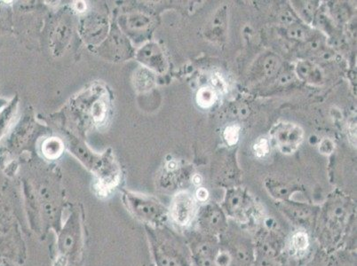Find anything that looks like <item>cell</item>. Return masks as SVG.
Wrapping results in <instances>:
<instances>
[{
  "mask_svg": "<svg viewBox=\"0 0 357 266\" xmlns=\"http://www.w3.org/2000/svg\"><path fill=\"white\" fill-rule=\"evenodd\" d=\"M273 136L283 154H290L300 146L303 140V131L294 124L283 123L277 125Z\"/></svg>",
  "mask_w": 357,
  "mask_h": 266,
  "instance_id": "obj_1",
  "label": "cell"
},
{
  "mask_svg": "<svg viewBox=\"0 0 357 266\" xmlns=\"http://www.w3.org/2000/svg\"><path fill=\"white\" fill-rule=\"evenodd\" d=\"M171 212L177 224L188 225L193 219L196 212V204L193 197L188 192H180L173 201Z\"/></svg>",
  "mask_w": 357,
  "mask_h": 266,
  "instance_id": "obj_2",
  "label": "cell"
},
{
  "mask_svg": "<svg viewBox=\"0 0 357 266\" xmlns=\"http://www.w3.org/2000/svg\"><path fill=\"white\" fill-rule=\"evenodd\" d=\"M217 100V94L210 87H202L198 91L197 102L203 109H209Z\"/></svg>",
  "mask_w": 357,
  "mask_h": 266,
  "instance_id": "obj_3",
  "label": "cell"
},
{
  "mask_svg": "<svg viewBox=\"0 0 357 266\" xmlns=\"http://www.w3.org/2000/svg\"><path fill=\"white\" fill-rule=\"evenodd\" d=\"M63 144L56 137L45 140L42 151L47 158L54 159L59 157L63 152Z\"/></svg>",
  "mask_w": 357,
  "mask_h": 266,
  "instance_id": "obj_4",
  "label": "cell"
},
{
  "mask_svg": "<svg viewBox=\"0 0 357 266\" xmlns=\"http://www.w3.org/2000/svg\"><path fill=\"white\" fill-rule=\"evenodd\" d=\"M204 224H206L208 228L212 229H217L221 228V224H224V216L218 210H215L213 208L206 210L202 216Z\"/></svg>",
  "mask_w": 357,
  "mask_h": 266,
  "instance_id": "obj_5",
  "label": "cell"
},
{
  "mask_svg": "<svg viewBox=\"0 0 357 266\" xmlns=\"http://www.w3.org/2000/svg\"><path fill=\"white\" fill-rule=\"evenodd\" d=\"M310 246V239L304 232H298L292 238V247L295 252L303 253Z\"/></svg>",
  "mask_w": 357,
  "mask_h": 266,
  "instance_id": "obj_6",
  "label": "cell"
},
{
  "mask_svg": "<svg viewBox=\"0 0 357 266\" xmlns=\"http://www.w3.org/2000/svg\"><path fill=\"white\" fill-rule=\"evenodd\" d=\"M253 151H255L256 157L259 158L266 157L270 151V140L266 137H261L253 146Z\"/></svg>",
  "mask_w": 357,
  "mask_h": 266,
  "instance_id": "obj_7",
  "label": "cell"
},
{
  "mask_svg": "<svg viewBox=\"0 0 357 266\" xmlns=\"http://www.w3.org/2000/svg\"><path fill=\"white\" fill-rule=\"evenodd\" d=\"M240 127L237 125H230L226 128L224 133L226 142L230 146H234L239 139Z\"/></svg>",
  "mask_w": 357,
  "mask_h": 266,
  "instance_id": "obj_8",
  "label": "cell"
},
{
  "mask_svg": "<svg viewBox=\"0 0 357 266\" xmlns=\"http://www.w3.org/2000/svg\"><path fill=\"white\" fill-rule=\"evenodd\" d=\"M279 69V60L274 57H270L264 63V70L268 75H273Z\"/></svg>",
  "mask_w": 357,
  "mask_h": 266,
  "instance_id": "obj_9",
  "label": "cell"
},
{
  "mask_svg": "<svg viewBox=\"0 0 357 266\" xmlns=\"http://www.w3.org/2000/svg\"><path fill=\"white\" fill-rule=\"evenodd\" d=\"M106 109L105 103L97 102L93 107V115L96 121H102L105 118Z\"/></svg>",
  "mask_w": 357,
  "mask_h": 266,
  "instance_id": "obj_10",
  "label": "cell"
},
{
  "mask_svg": "<svg viewBox=\"0 0 357 266\" xmlns=\"http://www.w3.org/2000/svg\"><path fill=\"white\" fill-rule=\"evenodd\" d=\"M210 81H212L213 87H215L216 90L221 91V93H224V91H227V85H226V82L221 75H213Z\"/></svg>",
  "mask_w": 357,
  "mask_h": 266,
  "instance_id": "obj_11",
  "label": "cell"
},
{
  "mask_svg": "<svg viewBox=\"0 0 357 266\" xmlns=\"http://www.w3.org/2000/svg\"><path fill=\"white\" fill-rule=\"evenodd\" d=\"M230 261V256L227 252H219L215 258L216 265L218 266H228Z\"/></svg>",
  "mask_w": 357,
  "mask_h": 266,
  "instance_id": "obj_12",
  "label": "cell"
},
{
  "mask_svg": "<svg viewBox=\"0 0 357 266\" xmlns=\"http://www.w3.org/2000/svg\"><path fill=\"white\" fill-rule=\"evenodd\" d=\"M334 144H332L328 140H323L321 145H320L319 148L320 151H321L323 154H331L332 151H334Z\"/></svg>",
  "mask_w": 357,
  "mask_h": 266,
  "instance_id": "obj_13",
  "label": "cell"
},
{
  "mask_svg": "<svg viewBox=\"0 0 357 266\" xmlns=\"http://www.w3.org/2000/svg\"><path fill=\"white\" fill-rule=\"evenodd\" d=\"M196 197L198 201L204 203L209 197V192L206 188H198L196 192Z\"/></svg>",
  "mask_w": 357,
  "mask_h": 266,
  "instance_id": "obj_14",
  "label": "cell"
},
{
  "mask_svg": "<svg viewBox=\"0 0 357 266\" xmlns=\"http://www.w3.org/2000/svg\"><path fill=\"white\" fill-rule=\"evenodd\" d=\"M290 36L294 38H303L305 36V32L301 27H294L289 32Z\"/></svg>",
  "mask_w": 357,
  "mask_h": 266,
  "instance_id": "obj_15",
  "label": "cell"
},
{
  "mask_svg": "<svg viewBox=\"0 0 357 266\" xmlns=\"http://www.w3.org/2000/svg\"><path fill=\"white\" fill-rule=\"evenodd\" d=\"M202 181H203L202 177H201L200 175H198V174H196V175H195L193 177V179H192V182H193L194 184L196 186H199V185L202 184Z\"/></svg>",
  "mask_w": 357,
  "mask_h": 266,
  "instance_id": "obj_16",
  "label": "cell"
},
{
  "mask_svg": "<svg viewBox=\"0 0 357 266\" xmlns=\"http://www.w3.org/2000/svg\"><path fill=\"white\" fill-rule=\"evenodd\" d=\"M177 164L175 162H171V163L169 164V168L170 170H175Z\"/></svg>",
  "mask_w": 357,
  "mask_h": 266,
  "instance_id": "obj_17",
  "label": "cell"
}]
</instances>
